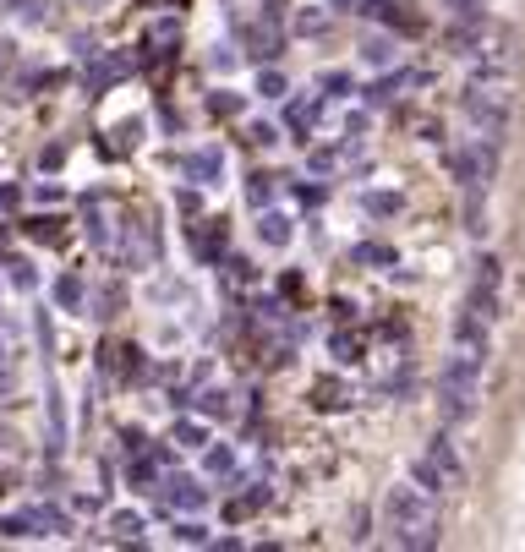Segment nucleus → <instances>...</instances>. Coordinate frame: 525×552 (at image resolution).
Segmentation results:
<instances>
[{
	"instance_id": "6ab92c4d",
	"label": "nucleus",
	"mask_w": 525,
	"mask_h": 552,
	"mask_svg": "<svg viewBox=\"0 0 525 552\" xmlns=\"http://www.w3.org/2000/svg\"><path fill=\"white\" fill-rule=\"evenodd\" d=\"M318 88L329 93V99H345V93H356V77H350V72H323Z\"/></svg>"
},
{
	"instance_id": "393cba45",
	"label": "nucleus",
	"mask_w": 525,
	"mask_h": 552,
	"mask_svg": "<svg viewBox=\"0 0 525 552\" xmlns=\"http://www.w3.org/2000/svg\"><path fill=\"white\" fill-rule=\"evenodd\" d=\"M28 236H39V241H55V219H33V225H28Z\"/></svg>"
},
{
	"instance_id": "b1692460",
	"label": "nucleus",
	"mask_w": 525,
	"mask_h": 552,
	"mask_svg": "<svg viewBox=\"0 0 525 552\" xmlns=\"http://www.w3.org/2000/svg\"><path fill=\"white\" fill-rule=\"evenodd\" d=\"M389 55H394V44H389V39H372V44H367V61H372V66H383Z\"/></svg>"
},
{
	"instance_id": "423d86ee",
	"label": "nucleus",
	"mask_w": 525,
	"mask_h": 552,
	"mask_svg": "<svg viewBox=\"0 0 525 552\" xmlns=\"http://www.w3.org/2000/svg\"><path fill=\"white\" fill-rule=\"evenodd\" d=\"M181 175L192 186H219L225 181V154L219 148H192V154H181Z\"/></svg>"
},
{
	"instance_id": "0eeeda50",
	"label": "nucleus",
	"mask_w": 525,
	"mask_h": 552,
	"mask_svg": "<svg viewBox=\"0 0 525 552\" xmlns=\"http://www.w3.org/2000/svg\"><path fill=\"white\" fill-rule=\"evenodd\" d=\"M165 503H170V514H197L208 503V492H203V481L197 476H165Z\"/></svg>"
},
{
	"instance_id": "6e6552de",
	"label": "nucleus",
	"mask_w": 525,
	"mask_h": 552,
	"mask_svg": "<svg viewBox=\"0 0 525 552\" xmlns=\"http://www.w3.org/2000/svg\"><path fill=\"white\" fill-rule=\"evenodd\" d=\"M323 99H329V93H312V99H290V104H285V126L301 137V143H307V137L318 132V121H323Z\"/></svg>"
},
{
	"instance_id": "2eb2a0df",
	"label": "nucleus",
	"mask_w": 525,
	"mask_h": 552,
	"mask_svg": "<svg viewBox=\"0 0 525 552\" xmlns=\"http://www.w3.org/2000/svg\"><path fill=\"white\" fill-rule=\"evenodd\" d=\"M175 443L181 449H208V427L203 421H175Z\"/></svg>"
},
{
	"instance_id": "5701e85b",
	"label": "nucleus",
	"mask_w": 525,
	"mask_h": 552,
	"mask_svg": "<svg viewBox=\"0 0 525 552\" xmlns=\"http://www.w3.org/2000/svg\"><path fill=\"white\" fill-rule=\"evenodd\" d=\"M247 137H252V143H258V148H274V143H279V126H268V121H252V126H247Z\"/></svg>"
},
{
	"instance_id": "1a4fd4ad",
	"label": "nucleus",
	"mask_w": 525,
	"mask_h": 552,
	"mask_svg": "<svg viewBox=\"0 0 525 552\" xmlns=\"http://www.w3.org/2000/svg\"><path fill=\"white\" fill-rule=\"evenodd\" d=\"M290 214H279V208H258V241L263 246H290Z\"/></svg>"
},
{
	"instance_id": "4be33fe9",
	"label": "nucleus",
	"mask_w": 525,
	"mask_h": 552,
	"mask_svg": "<svg viewBox=\"0 0 525 552\" xmlns=\"http://www.w3.org/2000/svg\"><path fill=\"white\" fill-rule=\"evenodd\" d=\"M208 110H214V115H241V99L230 88H219L214 99H208Z\"/></svg>"
},
{
	"instance_id": "412c9836",
	"label": "nucleus",
	"mask_w": 525,
	"mask_h": 552,
	"mask_svg": "<svg viewBox=\"0 0 525 552\" xmlns=\"http://www.w3.org/2000/svg\"><path fill=\"white\" fill-rule=\"evenodd\" d=\"M197 405H203V416H230V394L225 389H208Z\"/></svg>"
},
{
	"instance_id": "39448f33",
	"label": "nucleus",
	"mask_w": 525,
	"mask_h": 552,
	"mask_svg": "<svg viewBox=\"0 0 525 552\" xmlns=\"http://www.w3.org/2000/svg\"><path fill=\"white\" fill-rule=\"evenodd\" d=\"M465 307L476 317H487V323H498V307H504V263H498L493 252L476 257V274H471V296H465Z\"/></svg>"
},
{
	"instance_id": "20e7f679",
	"label": "nucleus",
	"mask_w": 525,
	"mask_h": 552,
	"mask_svg": "<svg viewBox=\"0 0 525 552\" xmlns=\"http://www.w3.org/2000/svg\"><path fill=\"white\" fill-rule=\"evenodd\" d=\"M411 481H422L427 492H460L465 487V460L449 438H433L422 460H411Z\"/></svg>"
},
{
	"instance_id": "a878e982",
	"label": "nucleus",
	"mask_w": 525,
	"mask_h": 552,
	"mask_svg": "<svg viewBox=\"0 0 525 552\" xmlns=\"http://www.w3.org/2000/svg\"><path fill=\"white\" fill-rule=\"evenodd\" d=\"M11 285H17V290H33V274H28V263H11Z\"/></svg>"
},
{
	"instance_id": "f3484780",
	"label": "nucleus",
	"mask_w": 525,
	"mask_h": 552,
	"mask_svg": "<svg viewBox=\"0 0 525 552\" xmlns=\"http://www.w3.org/2000/svg\"><path fill=\"white\" fill-rule=\"evenodd\" d=\"M110 531H115V542H143V514H115Z\"/></svg>"
},
{
	"instance_id": "dca6fc26",
	"label": "nucleus",
	"mask_w": 525,
	"mask_h": 552,
	"mask_svg": "<svg viewBox=\"0 0 525 552\" xmlns=\"http://www.w3.org/2000/svg\"><path fill=\"white\" fill-rule=\"evenodd\" d=\"M258 93H263V99H285V93H290L285 72H279V66H263V72H258Z\"/></svg>"
},
{
	"instance_id": "f8f14e48",
	"label": "nucleus",
	"mask_w": 525,
	"mask_h": 552,
	"mask_svg": "<svg viewBox=\"0 0 525 552\" xmlns=\"http://www.w3.org/2000/svg\"><path fill=\"white\" fill-rule=\"evenodd\" d=\"M170 531H175V542H186V547H214L208 525H203V520H192V514H186V520H175Z\"/></svg>"
},
{
	"instance_id": "f03ea898",
	"label": "nucleus",
	"mask_w": 525,
	"mask_h": 552,
	"mask_svg": "<svg viewBox=\"0 0 525 552\" xmlns=\"http://www.w3.org/2000/svg\"><path fill=\"white\" fill-rule=\"evenodd\" d=\"M482 367H487V356H471V350L449 345V361L438 372V410L449 427H465L476 416V405H482Z\"/></svg>"
},
{
	"instance_id": "bb28decb",
	"label": "nucleus",
	"mask_w": 525,
	"mask_h": 552,
	"mask_svg": "<svg viewBox=\"0 0 525 552\" xmlns=\"http://www.w3.org/2000/svg\"><path fill=\"white\" fill-rule=\"evenodd\" d=\"M334 11H372V0H334Z\"/></svg>"
},
{
	"instance_id": "7ed1b4c3",
	"label": "nucleus",
	"mask_w": 525,
	"mask_h": 552,
	"mask_svg": "<svg viewBox=\"0 0 525 552\" xmlns=\"http://www.w3.org/2000/svg\"><path fill=\"white\" fill-rule=\"evenodd\" d=\"M460 110H465V121L476 126V137L498 148V143H504V132H509V110H515V93H509V82H504V77H476L471 88H465Z\"/></svg>"
},
{
	"instance_id": "9d476101",
	"label": "nucleus",
	"mask_w": 525,
	"mask_h": 552,
	"mask_svg": "<svg viewBox=\"0 0 525 552\" xmlns=\"http://www.w3.org/2000/svg\"><path fill=\"white\" fill-rule=\"evenodd\" d=\"M203 471L208 476H236V449H230V443H208V449H203Z\"/></svg>"
},
{
	"instance_id": "ddd939ff",
	"label": "nucleus",
	"mask_w": 525,
	"mask_h": 552,
	"mask_svg": "<svg viewBox=\"0 0 525 552\" xmlns=\"http://www.w3.org/2000/svg\"><path fill=\"white\" fill-rule=\"evenodd\" d=\"M55 301H61L66 312L83 307V274H61V279H55Z\"/></svg>"
},
{
	"instance_id": "cd10ccee",
	"label": "nucleus",
	"mask_w": 525,
	"mask_h": 552,
	"mask_svg": "<svg viewBox=\"0 0 525 552\" xmlns=\"http://www.w3.org/2000/svg\"><path fill=\"white\" fill-rule=\"evenodd\" d=\"M0 356H6V350H0Z\"/></svg>"
},
{
	"instance_id": "f257e3e1",
	"label": "nucleus",
	"mask_w": 525,
	"mask_h": 552,
	"mask_svg": "<svg viewBox=\"0 0 525 552\" xmlns=\"http://www.w3.org/2000/svg\"><path fill=\"white\" fill-rule=\"evenodd\" d=\"M383 536L400 552H433L443 542L438 520V492H427L422 481H400L383 492Z\"/></svg>"
},
{
	"instance_id": "aec40b11",
	"label": "nucleus",
	"mask_w": 525,
	"mask_h": 552,
	"mask_svg": "<svg viewBox=\"0 0 525 552\" xmlns=\"http://www.w3.org/2000/svg\"><path fill=\"white\" fill-rule=\"evenodd\" d=\"M405 82H411V72H394V77H378V82H372V104H389V99H394V93H400V88H405Z\"/></svg>"
},
{
	"instance_id": "9b49d317",
	"label": "nucleus",
	"mask_w": 525,
	"mask_h": 552,
	"mask_svg": "<svg viewBox=\"0 0 525 552\" xmlns=\"http://www.w3.org/2000/svg\"><path fill=\"white\" fill-rule=\"evenodd\" d=\"M350 257L367 263V268H394V246H383V241H356V246H350Z\"/></svg>"
},
{
	"instance_id": "a211bd4d",
	"label": "nucleus",
	"mask_w": 525,
	"mask_h": 552,
	"mask_svg": "<svg viewBox=\"0 0 525 552\" xmlns=\"http://www.w3.org/2000/svg\"><path fill=\"white\" fill-rule=\"evenodd\" d=\"M247 203L252 208H268V203H274V175H252V181H247Z\"/></svg>"
},
{
	"instance_id": "4468645a",
	"label": "nucleus",
	"mask_w": 525,
	"mask_h": 552,
	"mask_svg": "<svg viewBox=\"0 0 525 552\" xmlns=\"http://www.w3.org/2000/svg\"><path fill=\"white\" fill-rule=\"evenodd\" d=\"M361 208L378 214V219H394V214H400V197H394V192H361Z\"/></svg>"
}]
</instances>
